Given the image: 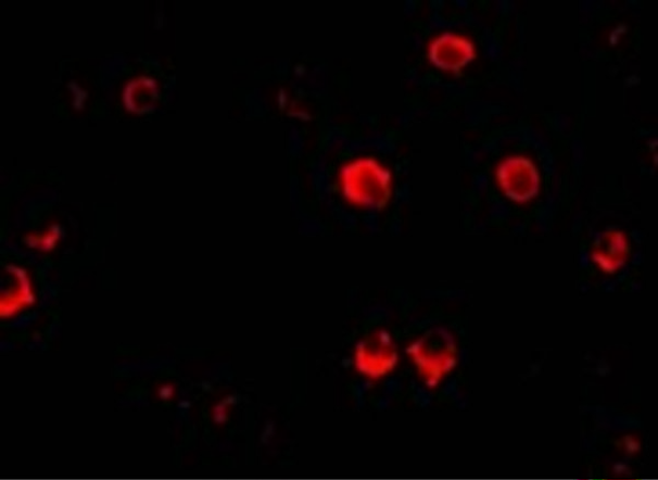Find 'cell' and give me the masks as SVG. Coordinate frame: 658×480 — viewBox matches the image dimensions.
I'll return each instance as SVG.
<instances>
[{"label":"cell","mask_w":658,"mask_h":480,"mask_svg":"<svg viewBox=\"0 0 658 480\" xmlns=\"http://www.w3.org/2000/svg\"><path fill=\"white\" fill-rule=\"evenodd\" d=\"M423 380L436 386L457 366V344L446 329L433 328L407 350Z\"/></svg>","instance_id":"7a4b0ae2"},{"label":"cell","mask_w":658,"mask_h":480,"mask_svg":"<svg viewBox=\"0 0 658 480\" xmlns=\"http://www.w3.org/2000/svg\"><path fill=\"white\" fill-rule=\"evenodd\" d=\"M477 56L473 43L460 36L446 33L429 47L428 58L433 66L459 74Z\"/></svg>","instance_id":"5b68a950"},{"label":"cell","mask_w":658,"mask_h":480,"mask_svg":"<svg viewBox=\"0 0 658 480\" xmlns=\"http://www.w3.org/2000/svg\"><path fill=\"white\" fill-rule=\"evenodd\" d=\"M397 351L391 336L377 331L364 339L356 349V364L362 374L378 378L396 366Z\"/></svg>","instance_id":"277c9868"},{"label":"cell","mask_w":658,"mask_h":480,"mask_svg":"<svg viewBox=\"0 0 658 480\" xmlns=\"http://www.w3.org/2000/svg\"><path fill=\"white\" fill-rule=\"evenodd\" d=\"M592 256L605 273H616L624 265L629 256V243L625 235L618 230L604 232L597 239Z\"/></svg>","instance_id":"8992f818"},{"label":"cell","mask_w":658,"mask_h":480,"mask_svg":"<svg viewBox=\"0 0 658 480\" xmlns=\"http://www.w3.org/2000/svg\"><path fill=\"white\" fill-rule=\"evenodd\" d=\"M345 198L371 210L384 209L392 194V175L372 159H360L346 165L342 173Z\"/></svg>","instance_id":"6da1fadb"},{"label":"cell","mask_w":658,"mask_h":480,"mask_svg":"<svg viewBox=\"0 0 658 480\" xmlns=\"http://www.w3.org/2000/svg\"><path fill=\"white\" fill-rule=\"evenodd\" d=\"M497 182L504 194L516 203H526L540 192V174L534 164L522 156L508 157L496 170Z\"/></svg>","instance_id":"3957f363"},{"label":"cell","mask_w":658,"mask_h":480,"mask_svg":"<svg viewBox=\"0 0 658 480\" xmlns=\"http://www.w3.org/2000/svg\"><path fill=\"white\" fill-rule=\"evenodd\" d=\"M160 395L164 400H169L172 397V395H173V388L172 387H165L164 389L161 390Z\"/></svg>","instance_id":"52a82bcc"}]
</instances>
